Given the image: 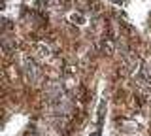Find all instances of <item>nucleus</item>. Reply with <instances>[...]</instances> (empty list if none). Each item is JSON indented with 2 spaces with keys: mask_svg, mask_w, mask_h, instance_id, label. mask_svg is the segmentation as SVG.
<instances>
[{
  "mask_svg": "<svg viewBox=\"0 0 151 136\" xmlns=\"http://www.w3.org/2000/svg\"><path fill=\"white\" fill-rule=\"evenodd\" d=\"M23 70H25L27 79L32 83V85H38L42 81V68L38 66V63L30 57H23Z\"/></svg>",
  "mask_w": 151,
  "mask_h": 136,
  "instance_id": "obj_1",
  "label": "nucleus"
},
{
  "mask_svg": "<svg viewBox=\"0 0 151 136\" xmlns=\"http://www.w3.org/2000/svg\"><path fill=\"white\" fill-rule=\"evenodd\" d=\"M123 66L127 68V72H129V74H136V70H138V66H140L138 55H129V57L123 60Z\"/></svg>",
  "mask_w": 151,
  "mask_h": 136,
  "instance_id": "obj_2",
  "label": "nucleus"
},
{
  "mask_svg": "<svg viewBox=\"0 0 151 136\" xmlns=\"http://www.w3.org/2000/svg\"><path fill=\"white\" fill-rule=\"evenodd\" d=\"M36 51H38V57H40L42 60H49L51 59V47L47 44H38Z\"/></svg>",
  "mask_w": 151,
  "mask_h": 136,
  "instance_id": "obj_3",
  "label": "nucleus"
},
{
  "mask_svg": "<svg viewBox=\"0 0 151 136\" xmlns=\"http://www.w3.org/2000/svg\"><path fill=\"white\" fill-rule=\"evenodd\" d=\"M70 21L78 23V25H85V17H81L79 13H72V15H70Z\"/></svg>",
  "mask_w": 151,
  "mask_h": 136,
  "instance_id": "obj_4",
  "label": "nucleus"
},
{
  "mask_svg": "<svg viewBox=\"0 0 151 136\" xmlns=\"http://www.w3.org/2000/svg\"><path fill=\"white\" fill-rule=\"evenodd\" d=\"M111 2H113V4H121L123 0H111Z\"/></svg>",
  "mask_w": 151,
  "mask_h": 136,
  "instance_id": "obj_5",
  "label": "nucleus"
}]
</instances>
